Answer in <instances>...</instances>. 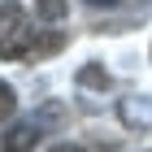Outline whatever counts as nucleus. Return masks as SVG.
<instances>
[{
  "label": "nucleus",
  "instance_id": "nucleus-1",
  "mask_svg": "<svg viewBox=\"0 0 152 152\" xmlns=\"http://www.w3.org/2000/svg\"><path fill=\"white\" fill-rule=\"evenodd\" d=\"M31 44H35V26L26 18V9L18 0H4V4H0V61L26 57Z\"/></svg>",
  "mask_w": 152,
  "mask_h": 152
},
{
  "label": "nucleus",
  "instance_id": "nucleus-3",
  "mask_svg": "<svg viewBox=\"0 0 152 152\" xmlns=\"http://www.w3.org/2000/svg\"><path fill=\"white\" fill-rule=\"evenodd\" d=\"M122 122L126 126H148L152 122V96H143V100H122Z\"/></svg>",
  "mask_w": 152,
  "mask_h": 152
},
{
  "label": "nucleus",
  "instance_id": "nucleus-6",
  "mask_svg": "<svg viewBox=\"0 0 152 152\" xmlns=\"http://www.w3.org/2000/svg\"><path fill=\"white\" fill-rule=\"evenodd\" d=\"M87 4H91V9H113L117 0H87Z\"/></svg>",
  "mask_w": 152,
  "mask_h": 152
},
{
  "label": "nucleus",
  "instance_id": "nucleus-4",
  "mask_svg": "<svg viewBox=\"0 0 152 152\" xmlns=\"http://www.w3.org/2000/svg\"><path fill=\"white\" fill-rule=\"evenodd\" d=\"M35 9H39L44 22H61L65 18V0H35Z\"/></svg>",
  "mask_w": 152,
  "mask_h": 152
},
{
  "label": "nucleus",
  "instance_id": "nucleus-7",
  "mask_svg": "<svg viewBox=\"0 0 152 152\" xmlns=\"http://www.w3.org/2000/svg\"><path fill=\"white\" fill-rule=\"evenodd\" d=\"M52 152H83V148H74V143H57Z\"/></svg>",
  "mask_w": 152,
  "mask_h": 152
},
{
  "label": "nucleus",
  "instance_id": "nucleus-2",
  "mask_svg": "<svg viewBox=\"0 0 152 152\" xmlns=\"http://www.w3.org/2000/svg\"><path fill=\"white\" fill-rule=\"evenodd\" d=\"M61 109L57 104H48L44 113H31V117H22V122H13L4 135H0V152H31L39 139H44V130H48V122L57 117Z\"/></svg>",
  "mask_w": 152,
  "mask_h": 152
},
{
  "label": "nucleus",
  "instance_id": "nucleus-5",
  "mask_svg": "<svg viewBox=\"0 0 152 152\" xmlns=\"http://www.w3.org/2000/svg\"><path fill=\"white\" fill-rule=\"evenodd\" d=\"M13 109H18V96H13V87H9V83H0V122H4Z\"/></svg>",
  "mask_w": 152,
  "mask_h": 152
}]
</instances>
